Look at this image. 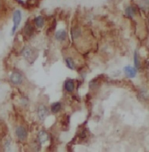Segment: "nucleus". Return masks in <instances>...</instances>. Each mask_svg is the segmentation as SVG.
<instances>
[{"instance_id": "obj_5", "label": "nucleus", "mask_w": 149, "mask_h": 152, "mask_svg": "<svg viewBox=\"0 0 149 152\" xmlns=\"http://www.w3.org/2000/svg\"><path fill=\"white\" fill-rule=\"evenodd\" d=\"M49 115V110L45 105H40L37 107V115L41 120H44Z\"/></svg>"}, {"instance_id": "obj_13", "label": "nucleus", "mask_w": 149, "mask_h": 152, "mask_svg": "<svg viewBox=\"0 0 149 152\" xmlns=\"http://www.w3.org/2000/svg\"><path fill=\"white\" fill-rule=\"evenodd\" d=\"M125 14L127 16L130 18H133L136 15V9L133 7H128L125 9Z\"/></svg>"}, {"instance_id": "obj_16", "label": "nucleus", "mask_w": 149, "mask_h": 152, "mask_svg": "<svg viewBox=\"0 0 149 152\" xmlns=\"http://www.w3.org/2000/svg\"><path fill=\"white\" fill-rule=\"evenodd\" d=\"M81 34V30L78 28L75 27L72 30V37L73 39H76L77 37H78V36Z\"/></svg>"}, {"instance_id": "obj_7", "label": "nucleus", "mask_w": 149, "mask_h": 152, "mask_svg": "<svg viewBox=\"0 0 149 152\" xmlns=\"http://www.w3.org/2000/svg\"><path fill=\"white\" fill-rule=\"evenodd\" d=\"M49 134H48L47 132H45V131H41V132L38 133V135H37V139H38V142L41 144H43V143H45L46 141H48L49 140Z\"/></svg>"}, {"instance_id": "obj_1", "label": "nucleus", "mask_w": 149, "mask_h": 152, "mask_svg": "<svg viewBox=\"0 0 149 152\" xmlns=\"http://www.w3.org/2000/svg\"><path fill=\"white\" fill-rule=\"evenodd\" d=\"M21 20H22V13L19 10H16L13 13V28L11 30V34H14L15 31L17 30L18 27L19 26L20 23H21Z\"/></svg>"}, {"instance_id": "obj_4", "label": "nucleus", "mask_w": 149, "mask_h": 152, "mask_svg": "<svg viewBox=\"0 0 149 152\" xmlns=\"http://www.w3.org/2000/svg\"><path fill=\"white\" fill-rule=\"evenodd\" d=\"M10 81L14 84V85H20L23 83V77L22 74L20 73L19 72H17V71H15L11 73L10 77Z\"/></svg>"}, {"instance_id": "obj_10", "label": "nucleus", "mask_w": 149, "mask_h": 152, "mask_svg": "<svg viewBox=\"0 0 149 152\" xmlns=\"http://www.w3.org/2000/svg\"><path fill=\"white\" fill-rule=\"evenodd\" d=\"M24 31H25V34L27 36H31L33 34V32H34V30H33V26L30 24V23L28 21L26 22L25 25V27H24Z\"/></svg>"}, {"instance_id": "obj_3", "label": "nucleus", "mask_w": 149, "mask_h": 152, "mask_svg": "<svg viewBox=\"0 0 149 152\" xmlns=\"http://www.w3.org/2000/svg\"><path fill=\"white\" fill-rule=\"evenodd\" d=\"M15 134L17 135L18 139L21 141H24L27 137V131L23 126H18L15 129Z\"/></svg>"}, {"instance_id": "obj_8", "label": "nucleus", "mask_w": 149, "mask_h": 152, "mask_svg": "<svg viewBox=\"0 0 149 152\" xmlns=\"http://www.w3.org/2000/svg\"><path fill=\"white\" fill-rule=\"evenodd\" d=\"M67 37V33L65 30H57L55 34V38L57 41H64Z\"/></svg>"}, {"instance_id": "obj_17", "label": "nucleus", "mask_w": 149, "mask_h": 152, "mask_svg": "<svg viewBox=\"0 0 149 152\" xmlns=\"http://www.w3.org/2000/svg\"><path fill=\"white\" fill-rule=\"evenodd\" d=\"M17 1L18 2H19L20 3H22V4H23V3H26L27 2V0H17Z\"/></svg>"}, {"instance_id": "obj_9", "label": "nucleus", "mask_w": 149, "mask_h": 152, "mask_svg": "<svg viewBox=\"0 0 149 152\" xmlns=\"http://www.w3.org/2000/svg\"><path fill=\"white\" fill-rule=\"evenodd\" d=\"M65 88L69 92H72L75 88L74 82L73 80H68L65 82Z\"/></svg>"}, {"instance_id": "obj_2", "label": "nucleus", "mask_w": 149, "mask_h": 152, "mask_svg": "<svg viewBox=\"0 0 149 152\" xmlns=\"http://www.w3.org/2000/svg\"><path fill=\"white\" fill-rule=\"evenodd\" d=\"M21 54L23 55V57L26 59V60L30 61L31 60L32 58L35 59L37 55L35 53V52L34 51L32 48L29 47V46H25L23 48L22 51H21Z\"/></svg>"}, {"instance_id": "obj_11", "label": "nucleus", "mask_w": 149, "mask_h": 152, "mask_svg": "<svg viewBox=\"0 0 149 152\" xmlns=\"http://www.w3.org/2000/svg\"><path fill=\"white\" fill-rule=\"evenodd\" d=\"M44 23H45V19H44V18L42 17V16H37V17L34 18V24L37 27H43Z\"/></svg>"}, {"instance_id": "obj_12", "label": "nucleus", "mask_w": 149, "mask_h": 152, "mask_svg": "<svg viewBox=\"0 0 149 152\" xmlns=\"http://www.w3.org/2000/svg\"><path fill=\"white\" fill-rule=\"evenodd\" d=\"M62 104L60 102H55V103H53L52 104H51V112L53 113H57V112H59L62 109Z\"/></svg>"}, {"instance_id": "obj_15", "label": "nucleus", "mask_w": 149, "mask_h": 152, "mask_svg": "<svg viewBox=\"0 0 149 152\" xmlns=\"http://www.w3.org/2000/svg\"><path fill=\"white\" fill-rule=\"evenodd\" d=\"M134 65L136 69L140 68V61H139V55H138L137 52H135L134 53Z\"/></svg>"}, {"instance_id": "obj_6", "label": "nucleus", "mask_w": 149, "mask_h": 152, "mask_svg": "<svg viewBox=\"0 0 149 152\" xmlns=\"http://www.w3.org/2000/svg\"><path fill=\"white\" fill-rule=\"evenodd\" d=\"M124 72L128 77L129 78H134L136 76H137V70L136 68L132 67V66H126L124 67Z\"/></svg>"}, {"instance_id": "obj_14", "label": "nucleus", "mask_w": 149, "mask_h": 152, "mask_svg": "<svg viewBox=\"0 0 149 152\" xmlns=\"http://www.w3.org/2000/svg\"><path fill=\"white\" fill-rule=\"evenodd\" d=\"M65 62H66V65L69 68H70V69L74 70L76 69V65H75L74 61H73L72 58H65Z\"/></svg>"}]
</instances>
